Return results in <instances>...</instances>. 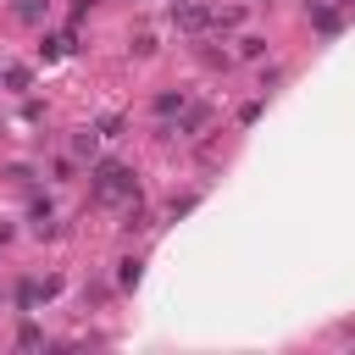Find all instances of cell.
<instances>
[{
	"label": "cell",
	"instance_id": "8992f818",
	"mask_svg": "<svg viewBox=\"0 0 355 355\" xmlns=\"http://www.w3.org/2000/svg\"><path fill=\"white\" fill-rule=\"evenodd\" d=\"M239 55H244V61H261V55H266V39H261V33H244V39H239Z\"/></svg>",
	"mask_w": 355,
	"mask_h": 355
},
{
	"label": "cell",
	"instance_id": "4fadbf2b",
	"mask_svg": "<svg viewBox=\"0 0 355 355\" xmlns=\"http://www.w3.org/2000/svg\"><path fill=\"white\" fill-rule=\"evenodd\" d=\"M255 116H261V100H244V105H239V122H244V128H250V122H255Z\"/></svg>",
	"mask_w": 355,
	"mask_h": 355
},
{
	"label": "cell",
	"instance_id": "52a82bcc",
	"mask_svg": "<svg viewBox=\"0 0 355 355\" xmlns=\"http://www.w3.org/2000/svg\"><path fill=\"white\" fill-rule=\"evenodd\" d=\"M72 150H78V155H89V161H100V133H78V139H72Z\"/></svg>",
	"mask_w": 355,
	"mask_h": 355
},
{
	"label": "cell",
	"instance_id": "30bf717a",
	"mask_svg": "<svg viewBox=\"0 0 355 355\" xmlns=\"http://www.w3.org/2000/svg\"><path fill=\"white\" fill-rule=\"evenodd\" d=\"M17 344H22V349H39V344H44V333H39L33 322H22V327H17Z\"/></svg>",
	"mask_w": 355,
	"mask_h": 355
},
{
	"label": "cell",
	"instance_id": "3957f363",
	"mask_svg": "<svg viewBox=\"0 0 355 355\" xmlns=\"http://www.w3.org/2000/svg\"><path fill=\"white\" fill-rule=\"evenodd\" d=\"M150 105H155V116H161V122H172V116H178V111L189 105V89H161V94H155Z\"/></svg>",
	"mask_w": 355,
	"mask_h": 355
},
{
	"label": "cell",
	"instance_id": "7c38bea8",
	"mask_svg": "<svg viewBox=\"0 0 355 355\" xmlns=\"http://www.w3.org/2000/svg\"><path fill=\"white\" fill-rule=\"evenodd\" d=\"M0 78H6V83H11V89H28V67H6V72H0Z\"/></svg>",
	"mask_w": 355,
	"mask_h": 355
},
{
	"label": "cell",
	"instance_id": "9c48e42d",
	"mask_svg": "<svg viewBox=\"0 0 355 355\" xmlns=\"http://www.w3.org/2000/svg\"><path fill=\"white\" fill-rule=\"evenodd\" d=\"M94 133H100V139H116V133H122V116H116V111H105V116L94 122Z\"/></svg>",
	"mask_w": 355,
	"mask_h": 355
},
{
	"label": "cell",
	"instance_id": "5b68a950",
	"mask_svg": "<svg viewBox=\"0 0 355 355\" xmlns=\"http://www.w3.org/2000/svg\"><path fill=\"white\" fill-rule=\"evenodd\" d=\"M11 11H17L22 22H44V17H50V0H17Z\"/></svg>",
	"mask_w": 355,
	"mask_h": 355
},
{
	"label": "cell",
	"instance_id": "277c9868",
	"mask_svg": "<svg viewBox=\"0 0 355 355\" xmlns=\"http://www.w3.org/2000/svg\"><path fill=\"white\" fill-rule=\"evenodd\" d=\"M139 277H144V261H139V255L116 261V288H139Z\"/></svg>",
	"mask_w": 355,
	"mask_h": 355
},
{
	"label": "cell",
	"instance_id": "7a4b0ae2",
	"mask_svg": "<svg viewBox=\"0 0 355 355\" xmlns=\"http://www.w3.org/2000/svg\"><path fill=\"white\" fill-rule=\"evenodd\" d=\"M172 22H178L183 33H211V28H216V11H205V6H194V0H178V6H172Z\"/></svg>",
	"mask_w": 355,
	"mask_h": 355
},
{
	"label": "cell",
	"instance_id": "ba28073f",
	"mask_svg": "<svg viewBox=\"0 0 355 355\" xmlns=\"http://www.w3.org/2000/svg\"><path fill=\"white\" fill-rule=\"evenodd\" d=\"M316 33H327V39H333V33H338V11H327V6H316Z\"/></svg>",
	"mask_w": 355,
	"mask_h": 355
},
{
	"label": "cell",
	"instance_id": "6da1fadb",
	"mask_svg": "<svg viewBox=\"0 0 355 355\" xmlns=\"http://www.w3.org/2000/svg\"><path fill=\"white\" fill-rule=\"evenodd\" d=\"M89 200H94V205L139 200V178H133V166H122V161H89Z\"/></svg>",
	"mask_w": 355,
	"mask_h": 355
},
{
	"label": "cell",
	"instance_id": "5bb4252c",
	"mask_svg": "<svg viewBox=\"0 0 355 355\" xmlns=\"http://www.w3.org/2000/svg\"><path fill=\"white\" fill-rule=\"evenodd\" d=\"M11 233H17V227H11V222H0V244H6V239H11Z\"/></svg>",
	"mask_w": 355,
	"mask_h": 355
},
{
	"label": "cell",
	"instance_id": "8fae6325",
	"mask_svg": "<svg viewBox=\"0 0 355 355\" xmlns=\"http://www.w3.org/2000/svg\"><path fill=\"white\" fill-rule=\"evenodd\" d=\"M194 200H200V194H178V200H172V205H166V222H178V216H183V211H194Z\"/></svg>",
	"mask_w": 355,
	"mask_h": 355
}]
</instances>
